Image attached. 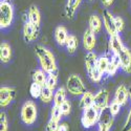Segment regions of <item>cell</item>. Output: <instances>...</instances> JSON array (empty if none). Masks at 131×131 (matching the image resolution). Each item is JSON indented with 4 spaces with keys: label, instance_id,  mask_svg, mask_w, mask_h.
I'll return each instance as SVG.
<instances>
[{
    "label": "cell",
    "instance_id": "17",
    "mask_svg": "<svg viewBox=\"0 0 131 131\" xmlns=\"http://www.w3.org/2000/svg\"><path fill=\"white\" fill-rule=\"evenodd\" d=\"M94 103V94L90 91H85L80 99V103H79V107L84 110L89 107H92Z\"/></svg>",
    "mask_w": 131,
    "mask_h": 131
},
{
    "label": "cell",
    "instance_id": "40",
    "mask_svg": "<svg viewBox=\"0 0 131 131\" xmlns=\"http://www.w3.org/2000/svg\"><path fill=\"white\" fill-rule=\"evenodd\" d=\"M128 94H129V99H130V102H131V85L128 87Z\"/></svg>",
    "mask_w": 131,
    "mask_h": 131
},
{
    "label": "cell",
    "instance_id": "37",
    "mask_svg": "<svg viewBox=\"0 0 131 131\" xmlns=\"http://www.w3.org/2000/svg\"><path fill=\"white\" fill-rule=\"evenodd\" d=\"M58 131H69V126L66 123H61Z\"/></svg>",
    "mask_w": 131,
    "mask_h": 131
},
{
    "label": "cell",
    "instance_id": "13",
    "mask_svg": "<svg viewBox=\"0 0 131 131\" xmlns=\"http://www.w3.org/2000/svg\"><path fill=\"white\" fill-rule=\"evenodd\" d=\"M68 36H69V34L67 31V28L63 25H59L54 29V40H56V42L60 46H64L66 44Z\"/></svg>",
    "mask_w": 131,
    "mask_h": 131
},
{
    "label": "cell",
    "instance_id": "26",
    "mask_svg": "<svg viewBox=\"0 0 131 131\" xmlns=\"http://www.w3.org/2000/svg\"><path fill=\"white\" fill-rule=\"evenodd\" d=\"M110 63V59H109L107 56H101L97 59V68L100 69V71L102 72V74H106L108 65Z\"/></svg>",
    "mask_w": 131,
    "mask_h": 131
},
{
    "label": "cell",
    "instance_id": "12",
    "mask_svg": "<svg viewBox=\"0 0 131 131\" xmlns=\"http://www.w3.org/2000/svg\"><path fill=\"white\" fill-rule=\"evenodd\" d=\"M108 44H109V49H110V51L112 53H119L122 51V49L125 47L119 34H116L114 36L109 37Z\"/></svg>",
    "mask_w": 131,
    "mask_h": 131
},
{
    "label": "cell",
    "instance_id": "9",
    "mask_svg": "<svg viewBox=\"0 0 131 131\" xmlns=\"http://www.w3.org/2000/svg\"><path fill=\"white\" fill-rule=\"evenodd\" d=\"M38 34H39V28L34 26L29 21L23 23V38L26 42L29 43L31 41H35L38 38Z\"/></svg>",
    "mask_w": 131,
    "mask_h": 131
},
{
    "label": "cell",
    "instance_id": "11",
    "mask_svg": "<svg viewBox=\"0 0 131 131\" xmlns=\"http://www.w3.org/2000/svg\"><path fill=\"white\" fill-rule=\"evenodd\" d=\"M96 44L95 34L91 31L89 28H87L83 35V46L87 51H92Z\"/></svg>",
    "mask_w": 131,
    "mask_h": 131
},
{
    "label": "cell",
    "instance_id": "39",
    "mask_svg": "<svg viewBox=\"0 0 131 131\" xmlns=\"http://www.w3.org/2000/svg\"><path fill=\"white\" fill-rule=\"evenodd\" d=\"M109 130H110V127H108L107 125L99 123V128H97V131H109Z\"/></svg>",
    "mask_w": 131,
    "mask_h": 131
},
{
    "label": "cell",
    "instance_id": "29",
    "mask_svg": "<svg viewBox=\"0 0 131 131\" xmlns=\"http://www.w3.org/2000/svg\"><path fill=\"white\" fill-rule=\"evenodd\" d=\"M62 116H63V113H62V110H61V107L53 105L52 108H51V111H50V118L60 123Z\"/></svg>",
    "mask_w": 131,
    "mask_h": 131
},
{
    "label": "cell",
    "instance_id": "25",
    "mask_svg": "<svg viewBox=\"0 0 131 131\" xmlns=\"http://www.w3.org/2000/svg\"><path fill=\"white\" fill-rule=\"evenodd\" d=\"M53 94H54L53 90H51L50 88H48L46 86H43V89H42V92L40 95V100L43 103L48 104L51 101H53Z\"/></svg>",
    "mask_w": 131,
    "mask_h": 131
},
{
    "label": "cell",
    "instance_id": "22",
    "mask_svg": "<svg viewBox=\"0 0 131 131\" xmlns=\"http://www.w3.org/2000/svg\"><path fill=\"white\" fill-rule=\"evenodd\" d=\"M66 88L64 87H59V88L54 91V94H53V105L56 106H61L65 101H66Z\"/></svg>",
    "mask_w": 131,
    "mask_h": 131
},
{
    "label": "cell",
    "instance_id": "7",
    "mask_svg": "<svg viewBox=\"0 0 131 131\" xmlns=\"http://www.w3.org/2000/svg\"><path fill=\"white\" fill-rule=\"evenodd\" d=\"M16 96V89L14 87L2 86L0 88V106L7 107Z\"/></svg>",
    "mask_w": 131,
    "mask_h": 131
},
{
    "label": "cell",
    "instance_id": "21",
    "mask_svg": "<svg viewBox=\"0 0 131 131\" xmlns=\"http://www.w3.org/2000/svg\"><path fill=\"white\" fill-rule=\"evenodd\" d=\"M88 28L96 35L102 30V20L97 15H91L88 20Z\"/></svg>",
    "mask_w": 131,
    "mask_h": 131
},
{
    "label": "cell",
    "instance_id": "38",
    "mask_svg": "<svg viewBox=\"0 0 131 131\" xmlns=\"http://www.w3.org/2000/svg\"><path fill=\"white\" fill-rule=\"evenodd\" d=\"M102 1V4L105 6V7H110L113 2H114V0H101Z\"/></svg>",
    "mask_w": 131,
    "mask_h": 131
},
{
    "label": "cell",
    "instance_id": "20",
    "mask_svg": "<svg viewBox=\"0 0 131 131\" xmlns=\"http://www.w3.org/2000/svg\"><path fill=\"white\" fill-rule=\"evenodd\" d=\"M82 0H67L66 6H65V15L68 19H72L77 8L80 6Z\"/></svg>",
    "mask_w": 131,
    "mask_h": 131
},
{
    "label": "cell",
    "instance_id": "18",
    "mask_svg": "<svg viewBox=\"0 0 131 131\" xmlns=\"http://www.w3.org/2000/svg\"><path fill=\"white\" fill-rule=\"evenodd\" d=\"M113 119H114V116H113V114L110 112V110H109V107L100 110L99 123L104 124V125H107L108 127L111 128L112 125H113Z\"/></svg>",
    "mask_w": 131,
    "mask_h": 131
},
{
    "label": "cell",
    "instance_id": "14",
    "mask_svg": "<svg viewBox=\"0 0 131 131\" xmlns=\"http://www.w3.org/2000/svg\"><path fill=\"white\" fill-rule=\"evenodd\" d=\"M27 15H28V21L29 22L36 26L37 28L40 27V23H41V14L40 10L36 5H30L28 10H27Z\"/></svg>",
    "mask_w": 131,
    "mask_h": 131
},
{
    "label": "cell",
    "instance_id": "30",
    "mask_svg": "<svg viewBox=\"0 0 131 131\" xmlns=\"http://www.w3.org/2000/svg\"><path fill=\"white\" fill-rule=\"evenodd\" d=\"M109 110H110V112L113 114V116H116L118 113H119V111H121V108H122V105L119 104V103H117L116 101H111V103L109 104Z\"/></svg>",
    "mask_w": 131,
    "mask_h": 131
},
{
    "label": "cell",
    "instance_id": "36",
    "mask_svg": "<svg viewBox=\"0 0 131 131\" xmlns=\"http://www.w3.org/2000/svg\"><path fill=\"white\" fill-rule=\"evenodd\" d=\"M122 131H131V107H130V110L128 112V116L126 118V122H125V125H124Z\"/></svg>",
    "mask_w": 131,
    "mask_h": 131
},
{
    "label": "cell",
    "instance_id": "4",
    "mask_svg": "<svg viewBox=\"0 0 131 131\" xmlns=\"http://www.w3.org/2000/svg\"><path fill=\"white\" fill-rule=\"evenodd\" d=\"M66 90L74 96H81L86 91V87L78 74H70L66 82Z\"/></svg>",
    "mask_w": 131,
    "mask_h": 131
},
{
    "label": "cell",
    "instance_id": "34",
    "mask_svg": "<svg viewBox=\"0 0 131 131\" xmlns=\"http://www.w3.org/2000/svg\"><path fill=\"white\" fill-rule=\"evenodd\" d=\"M118 69H119V68L116 66V65L113 64V63L110 61V63H109V65H108V68H107L106 74L109 75V77H113V75L116 73V71H117Z\"/></svg>",
    "mask_w": 131,
    "mask_h": 131
},
{
    "label": "cell",
    "instance_id": "33",
    "mask_svg": "<svg viewBox=\"0 0 131 131\" xmlns=\"http://www.w3.org/2000/svg\"><path fill=\"white\" fill-rule=\"evenodd\" d=\"M59 122H56V121H53V119H49V121L47 122L46 124V127H45V131H58L59 129Z\"/></svg>",
    "mask_w": 131,
    "mask_h": 131
},
{
    "label": "cell",
    "instance_id": "23",
    "mask_svg": "<svg viewBox=\"0 0 131 131\" xmlns=\"http://www.w3.org/2000/svg\"><path fill=\"white\" fill-rule=\"evenodd\" d=\"M46 79H47V73L42 68L36 69L34 72H32V82H36L42 86H45Z\"/></svg>",
    "mask_w": 131,
    "mask_h": 131
},
{
    "label": "cell",
    "instance_id": "27",
    "mask_svg": "<svg viewBox=\"0 0 131 131\" xmlns=\"http://www.w3.org/2000/svg\"><path fill=\"white\" fill-rule=\"evenodd\" d=\"M57 84H58V73L57 72L48 73L47 74V79H46L45 86L54 91V89H56V87H57Z\"/></svg>",
    "mask_w": 131,
    "mask_h": 131
},
{
    "label": "cell",
    "instance_id": "35",
    "mask_svg": "<svg viewBox=\"0 0 131 131\" xmlns=\"http://www.w3.org/2000/svg\"><path fill=\"white\" fill-rule=\"evenodd\" d=\"M115 25H116V28H117L118 32L123 31V29L125 27V22H124V20H123L122 17H119V16L115 17Z\"/></svg>",
    "mask_w": 131,
    "mask_h": 131
},
{
    "label": "cell",
    "instance_id": "6",
    "mask_svg": "<svg viewBox=\"0 0 131 131\" xmlns=\"http://www.w3.org/2000/svg\"><path fill=\"white\" fill-rule=\"evenodd\" d=\"M103 25L105 27V30L107 31V34L109 35V37L119 34L115 25V17L107 9H105L103 12Z\"/></svg>",
    "mask_w": 131,
    "mask_h": 131
},
{
    "label": "cell",
    "instance_id": "41",
    "mask_svg": "<svg viewBox=\"0 0 131 131\" xmlns=\"http://www.w3.org/2000/svg\"><path fill=\"white\" fill-rule=\"evenodd\" d=\"M89 1H93V0H89Z\"/></svg>",
    "mask_w": 131,
    "mask_h": 131
},
{
    "label": "cell",
    "instance_id": "1",
    "mask_svg": "<svg viewBox=\"0 0 131 131\" xmlns=\"http://www.w3.org/2000/svg\"><path fill=\"white\" fill-rule=\"evenodd\" d=\"M35 52H36V56L39 60L41 68L47 74L58 71L56 59H54L53 53L48 48L44 47L43 45H37L35 47Z\"/></svg>",
    "mask_w": 131,
    "mask_h": 131
},
{
    "label": "cell",
    "instance_id": "16",
    "mask_svg": "<svg viewBox=\"0 0 131 131\" xmlns=\"http://www.w3.org/2000/svg\"><path fill=\"white\" fill-rule=\"evenodd\" d=\"M97 59L99 57L96 56V53L93 51H87L85 56V68L87 73H89L91 70H93L96 65H97Z\"/></svg>",
    "mask_w": 131,
    "mask_h": 131
},
{
    "label": "cell",
    "instance_id": "10",
    "mask_svg": "<svg viewBox=\"0 0 131 131\" xmlns=\"http://www.w3.org/2000/svg\"><path fill=\"white\" fill-rule=\"evenodd\" d=\"M119 59H121V64L122 66L121 68L127 72V73H131V50L125 46L122 51L118 53Z\"/></svg>",
    "mask_w": 131,
    "mask_h": 131
},
{
    "label": "cell",
    "instance_id": "24",
    "mask_svg": "<svg viewBox=\"0 0 131 131\" xmlns=\"http://www.w3.org/2000/svg\"><path fill=\"white\" fill-rule=\"evenodd\" d=\"M65 46H66V49L67 51L72 54L75 52V50L78 49V46H79V41H78V38L75 37L74 35H69L68 36V39L66 41V44H65Z\"/></svg>",
    "mask_w": 131,
    "mask_h": 131
},
{
    "label": "cell",
    "instance_id": "19",
    "mask_svg": "<svg viewBox=\"0 0 131 131\" xmlns=\"http://www.w3.org/2000/svg\"><path fill=\"white\" fill-rule=\"evenodd\" d=\"M12 58V47L7 42L0 44V60L2 63H8Z\"/></svg>",
    "mask_w": 131,
    "mask_h": 131
},
{
    "label": "cell",
    "instance_id": "42",
    "mask_svg": "<svg viewBox=\"0 0 131 131\" xmlns=\"http://www.w3.org/2000/svg\"><path fill=\"white\" fill-rule=\"evenodd\" d=\"M130 6H131V1H130Z\"/></svg>",
    "mask_w": 131,
    "mask_h": 131
},
{
    "label": "cell",
    "instance_id": "5",
    "mask_svg": "<svg viewBox=\"0 0 131 131\" xmlns=\"http://www.w3.org/2000/svg\"><path fill=\"white\" fill-rule=\"evenodd\" d=\"M99 117H100V110L94 106L84 109L81 117L82 126L86 129H89L93 127L96 123H99Z\"/></svg>",
    "mask_w": 131,
    "mask_h": 131
},
{
    "label": "cell",
    "instance_id": "3",
    "mask_svg": "<svg viewBox=\"0 0 131 131\" xmlns=\"http://www.w3.org/2000/svg\"><path fill=\"white\" fill-rule=\"evenodd\" d=\"M38 116V109L37 105L35 102L32 101H26L22 108H21V112H20V117L25 125H32Z\"/></svg>",
    "mask_w": 131,
    "mask_h": 131
},
{
    "label": "cell",
    "instance_id": "28",
    "mask_svg": "<svg viewBox=\"0 0 131 131\" xmlns=\"http://www.w3.org/2000/svg\"><path fill=\"white\" fill-rule=\"evenodd\" d=\"M42 89H43L42 85H40L36 82H32L30 84V87H29V93H30L31 97H34V99H38V97H40Z\"/></svg>",
    "mask_w": 131,
    "mask_h": 131
},
{
    "label": "cell",
    "instance_id": "8",
    "mask_svg": "<svg viewBox=\"0 0 131 131\" xmlns=\"http://www.w3.org/2000/svg\"><path fill=\"white\" fill-rule=\"evenodd\" d=\"M109 92L107 89L102 88L94 94V103L93 106L97 108L99 110L105 109L109 106Z\"/></svg>",
    "mask_w": 131,
    "mask_h": 131
},
{
    "label": "cell",
    "instance_id": "15",
    "mask_svg": "<svg viewBox=\"0 0 131 131\" xmlns=\"http://www.w3.org/2000/svg\"><path fill=\"white\" fill-rule=\"evenodd\" d=\"M128 97H129V94H128V88L125 86V85H119L115 92H114V97L113 100L116 101L117 103H119L122 106L126 105L127 101H128Z\"/></svg>",
    "mask_w": 131,
    "mask_h": 131
},
{
    "label": "cell",
    "instance_id": "2",
    "mask_svg": "<svg viewBox=\"0 0 131 131\" xmlns=\"http://www.w3.org/2000/svg\"><path fill=\"white\" fill-rule=\"evenodd\" d=\"M14 20V6L10 0L0 1V27L5 29L10 26Z\"/></svg>",
    "mask_w": 131,
    "mask_h": 131
},
{
    "label": "cell",
    "instance_id": "32",
    "mask_svg": "<svg viewBox=\"0 0 131 131\" xmlns=\"http://www.w3.org/2000/svg\"><path fill=\"white\" fill-rule=\"evenodd\" d=\"M60 107H61L63 116H68L70 114V112H71V103H70L69 100H66Z\"/></svg>",
    "mask_w": 131,
    "mask_h": 131
},
{
    "label": "cell",
    "instance_id": "31",
    "mask_svg": "<svg viewBox=\"0 0 131 131\" xmlns=\"http://www.w3.org/2000/svg\"><path fill=\"white\" fill-rule=\"evenodd\" d=\"M0 131H8V122L5 112L0 113Z\"/></svg>",
    "mask_w": 131,
    "mask_h": 131
}]
</instances>
